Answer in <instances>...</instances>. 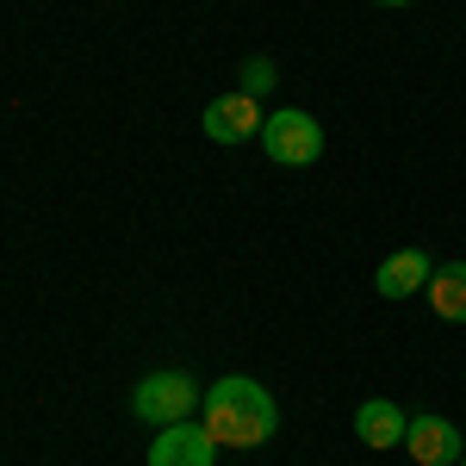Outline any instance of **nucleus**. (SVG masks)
I'll list each match as a JSON object with an SVG mask.
<instances>
[{
    "mask_svg": "<svg viewBox=\"0 0 466 466\" xmlns=\"http://www.w3.org/2000/svg\"><path fill=\"white\" fill-rule=\"evenodd\" d=\"M280 430V404L274 392L249 380V373H230L206 392V435L218 448H261L268 435Z\"/></svg>",
    "mask_w": 466,
    "mask_h": 466,
    "instance_id": "1",
    "label": "nucleus"
},
{
    "mask_svg": "<svg viewBox=\"0 0 466 466\" xmlns=\"http://www.w3.org/2000/svg\"><path fill=\"white\" fill-rule=\"evenodd\" d=\"M206 404V392L187 380V373H149L137 380V392H131V410L144 417L149 430H168V423H187L193 410Z\"/></svg>",
    "mask_w": 466,
    "mask_h": 466,
    "instance_id": "2",
    "label": "nucleus"
},
{
    "mask_svg": "<svg viewBox=\"0 0 466 466\" xmlns=\"http://www.w3.org/2000/svg\"><path fill=\"white\" fill-rule=\"evenodd\" d=\"M261 149H268V162H280V168H305V162H318L323 156V131L311 112H268V125H261Z\"/></svg>",
    "mask_w": 466,
    "mask_h": 466,
    "instance_id": "3",
    "label": "nucleus"
},
{
    "mask_svg": "<svg viewBox=\"0 0 466 466\" xmlns=\"http://www.w3.org/2000/svg\"><path fill=\"white\" fill-rule=\"evenodd\" d=\"M199 125H206V137H212V144H249V137H261V125H268V118H261V100L237 87V94L212 100Z\"/></svg>",
    "mask_w": 466,
    "mask_h": 466,
    "instance_id": "4",
    "label": "nucleus"
},
{
    "mask_svg": "<svg viewBox=\"0 0 466 466\" xmlns=\"http://www.w3.org/2000/svg\"><path fill=\"white\" fill-rule=\"evenodd\" d=\"M404 448H410V461H417V466H461L466 435L454 430L448 417H417V423L404 430Z\"/></svg>",
    "mask_w": 466,
    "mask_h": 466,
    "instance_id": "5",
    "label": "nucleus"
},
{
    "mask_svg": "<svg viewBox=\"0 0 466 466\" xmlns=\"http://www.w3.org/2000/svg\"><path fill=\"white\" fill-rule=\"evenodd\" d=\"M218 441L206 435V423H168L149 441V466H212Z\"/></svg>",
    "mask_w": 466,
    "mask_h": 466,
    "instance_id": "6",
    "label": "nucleus"
},
{
    "mask_svg": "<svg viewBox=\"0 0 466 466\" xmlns=\"http://www.w3.org/2000/svg\"><path fill=\"white\" fill-rule=\"evenodd\" d=\"M430 274H435V261L423 249H398V255L380 261L373 287H380V299H410L417 287H430Z\"/></svg>",
    "mask_w": 466,
    "mask_h": 466,
    "instance_id": "7",
    "label": "nucleus"
},
{
    "mask_svg": "<svg viewBox=\"0 0 466 466\" xmlns=\"http://www.w3.org/2000/svg\"><path fill=\"white\" fill-rule=\"evenodd\" d=\"M404 430H410V417L398 410L392 398H367L355 410V435L367 448H404Z\"/></svg>",
    "mask_w": 466,
    "mask_h": 466,
    "instance_id": "8",
    "label": "nucleus"
},
{
    "mask_svg": "<svg viewBox=\"0 0 466 466\" xmlns=\"http://www.w3.org/2000/svg\"><path fill=\"white\" fill-rule=\"evenodd\" d=\"M430 311L441 323H466V261H448V268H435L430 274Z\"/></svg>",
    "mask_w": 466,
    "mask_h": 466,
    "instance_id": "9",
    "label": "nucleus"
},
{
    "mask_svg": "<svg viewBox=\"0 0 466 466\" xmlns=\"http://www.w3.org/2000/svg\"><path fill=\"white\" fill-rule=\"evenodd\" d=\"M261 87H274V63H268V56H249V63H243V94L261 100Z\"/></svg>",
    "mask_w": 466,
    "mask_h": 466,
    "instance_id": "10",
    "label": "nucleus"
},
{
    "mask_svg": "<svg viewBox=\"0 0 466 466\" xmlns=\"http://www.w3.org/2000/svg\"><path fill=\"white\" fill-rule=\"evenodd\" d=\"M380 6H410V0H380Z\"/></svg>",
    "mask_w": 466,
    "mask_h": 466,
    "instance_id": "11",
    "label": "nucleus"
},
{
    "mask_svg": "<svg viewBox=\"0 0 466 466\" xmlns=\"http://www.w3.org/2000/svg\"><path fill=\"white\" fill-rule=\"evenodd\" d=\"M461 466H466V454H461Z\"/></svg>",
    "mask_w": 466,
    "mask_h": 466,
    "instance_id": "12",
    "label": "nucleus"
}]
</instances>
